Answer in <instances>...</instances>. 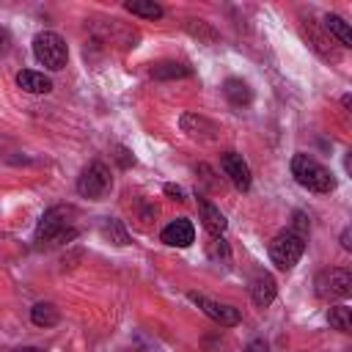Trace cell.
Here are the masks:
<instances>
[{
    "instance_id": "cell-1",
    "label": "cell",
    "mask_w": 352,
    "mask_h": 352,
    "mask_svg": "<svg viewBox=\"0 0 352 352\" xmlns=\"http://www.w3.org/2000/svg\"><path fill=\"white\" fill-rule=\"evenodd\" d=\"M74 209L72 206H52L44 212V217L36 226V242L38 245H60L66 239H74Z\"/></svg>"
},
{
    "instance_id": "cell-2",
    "label": "cell",
    "mask_w": 352,
    "mask_h": 352,
    "mask_svg": "<svg viewBox=\"0 0 352 352\" xmlns=\"http://www.w3.org/2000/svg\"><path fill=\"white\" fill-rule=\"evenodd\" d=\"M292 176L297 179V184H302L311 192H333L336 190L333 173L322 162H316L311 154H294L292 157Z\"/></svg>"
},
{
    "instance_id": "cell-3",
    "label": "cell",
    "mask_w": 352,
    "mask_h": 352,
    "mask_svg": "<svg viewBox=\"0 0 352 352\" xmlns=\"http://www.w3.org/2000/svg\"><path fill=\"white\" fill-rule=\"evenodd\" d=\"M33 55H36V60L41 66H47L52 72H60L66 66V60H69V47H66V41L58 33L41 30L33 38Z\"/></svg>"
},
{
    "instance_id": "cell-4",
    "label": "cell",
    "mask_w": 352,
    "mask_h": 352,
    "mask_svg": "<svg viewBox=\"0 0 352 352\" xmlns=\"http://www.w3.org/2000/svg\"><path fill=\"white\" fill-rule=\"evenodd\" d=\"M302 250H305V236H300L292 228L275 234L272 242H270V258H272V264L278 270H292L300 261Z\"/></svg>"
},
{
    "instance_id": "cell-5",
    "label": "cell",
    "mask_w": 352,
    "mask_h": 352,
    "mask_svg": "<svg viewBox=\"0 0 352 352\" xmlns=\"http://www.w3.org/2000/svg\"><path fill=\"white\" fill-rule=\"evenodd\" d=\"M110 187H113V176H110V168L104 162H91L77 179V192L82 198H91V201L104 198L110 192Z\"/></svg>"
},
{
    "instance_id": "cell-6",
    "label": "cell",
    "mask_w": 352,
    "mask_h": 352,
    "mask_svg": "<svg viewBox=\"0 0 352 352\" xmlns=\"http://www.w3.org/2000/svg\"><path fill=\"white\" fill-rule=\"evenodd\" d=\"M314 286H316V297H322V300H344L352 294V272L341 270V267L324 270L316 275Z\"/></svg>"
},
{
    "instance_id": "cell-7",
    "label": "cell",
    "mask_w": 352,
    "mask_h": 352,
    "mask_svg": "<svg viewBox=\"0 0 352 352\" xmlns=\"http://www.w3.org/2000/svg\"><path fill=\"white\" fill-rule=\"evenodd\" d=\"M190 300L212 319V322H217L220 327H234V324H239V311L234 308V305H226V302H214V300H209V297H204V294H190Z\"/></svg>"
},
{
    "instance_id": "cell-8",
    "label": "cell",
    "mask_w": 352,
    "mask_h": 352,
    "mask_svg": "<svg viewBox=\"0 0 352 352\" xmlns=\"http://www.w3.org/2000/svg\"><path fill=\"white\" fill-rule=\"evenodd\" d=\"M220 165H223V173L231 179V184H234L236 190H242V192L250 190L253 176H250V168H248V162L242 160V154H236V151H223V154H220Z\"/></svg>"
},
{
    "instance_id": "cell-9",
    "label": "cell",
    "mask_w": 352,
    "mask_h": 352,
    "mask_svg": "<svg viewBox=\"0 0 352 352\" xmlns=\"http://www.w3.org/2000/svg\"><path fill=\"white\" fill-rule=\"evenodd\" d=\"M192 239H195V228L187 217H176L173 223H168L162 228V242L170 248H187V245H192Z\"/></svg>"
},
{
    "instance_id": "cell-10",
    "label": "cell",
    "mask_w": 352,
    "mask_h": 352,
    "mask_svg": "<svg viewBox=\"0 0 352 352\" xmlns=\"http://www.w3.org/2000/svg\"><path fill=\"white\" fill-rule=\"evenodd\" d=\"M275 294H278L275 278H272L270 272H258V275L253 278V283H250V297H253V302H256L258 308H267V305L275 300Z\"/></svg>"
},
{
    "instance_id": "cell-11",
    "label": "cell",
    "mask_w": 352,
    "mask_h": 352,
    "mask_svg": "<svg viewBox=\"0 0 352 352\" xmlns=\"http://www.w3.org/2000/svg\"><path fill=\"white\" fill-rule=\"evenodd\" d=\"M198 209H201V220H204V228L212 234V236H220L223 231H226V217H223V212L214 206V204H209L206 198H201L198 195Z\"/></svg>"
},
{
    "instance_id": "cell-12",
    "label": "cell",
    "mask_w": 352,
    "mask_h": 352,
    "mask_svg": "<svg viewBox=\"0 0 352 352\" xmlns=\"http://www.w3.org/2000/svg\"><path fill=\"white\" fill-rule=\"evenodd\" d=\"M16 85L28 94H50L52 91V80L41 72H33V69H22L16 74Z\"/></svg>"
},
{
    "instance_id": "cell-13",
    "label": "cell",
    "mask_w": 352,
    "mask_h": 352,
    "mask_svg": "<svg viewBox=\"0 0 352 352\" xmlns=\"http://www.w3.org/2000/svg\"><path fill=\"white\" fill-rule=\"evenodd\" d=\"M223 94H226V99H228L234 107H245V104H250V99H253L250 85H248L245 80H239V77L226 80V82H223Z\"/></svg>"
},
{
    "instance_id": "cell-14",
    "label": "cell",
    "mask_w": 352,
    "mask_h": 352,
    "mask_svg": "<svg viewBox=\"0 0 352 352\" xmlns=\"http://www.w3.org/2000/svg\"><path fill=\"white\" fill-rule=\"evenodd\" d=\"M182 129H184L190 138H204V140L214 138V132H217V126H214L212 121H206V118H201V116H192V113H184V116H182Z\"/></svg>"
},
{
    "instance_id": "cell-15",
    "label": "cell",
    "mask_w": 352,
    "mask_h": 352,
    "mask_svg": "<svg viewBox=\"0 0 352 352\" xmlns=\"http://www.w3.org/2000/svg\"><path fill=\"white\" fill-rule=\"evenodd\" d=\"M324 30L338 38L341 47H352V30L338 14H324Z\"/></svg>"
},
{
    "instance_id": "cell-16",
    "label": "cell",
    "mask_w": 352,
    "mask_h": 352,
    "mask_svg": "<svg viewBox=\"0 0 352 352\" xmlns=\"http://www.w3.org/2000/svg\"><path fill=\"white\" fill-rule=\"evenodd\" d=\"M302 33H305V38L311 41V47H314V50H316V52H319V55H322L324 60H338V52H336V50L330 47L333 41H330V38H324V36H322V33H319V30H316L314 25L302 28Z\"/></svg>"
},
{
    "instance_id": "cell-17",
    "label": "cell",
    "mask_w": 352,
    "mask_h": 352,
    "mask_svg": "<svg viewBox=\"0 0 352 352\" xmlns=\"http://www.w3.org/2000/svg\"><path fill=\"white\" fill-rule=\"evenodd\" d=\"M30 319H33V324H38V327H52V324L60 322V311H58L52 302H36V305L30 308Z\"/></svg>"
},
{
    "instance_id": "cell-18",
    "label": "cell",
    "mask_w": 352,
    "mask_h": 352,
    "mask_svg": "<svg viewBox=\"0 0 352 352\" xmlns=\"http://www.w3.org/2000/svg\"><path fill=\"white\" fill-rule=\"evenodd\" d=\"M124 8L135 16H143V19H160L162 16V6L154 0H129V3H124Z\"/></svg>"
},
{
    "instance_id": "cell-19",
    "label": "cell",
    "mask_w": 352,
    "mask_h": 352,
    "mask_svg": "<svg viewBox=\"0 0 352 352\" xmlns=\"http://www.w3.org/2000/svg\"><path fill=\"white\" fill-rule=\"evenodd\" d=\"M192 69L190 66H184V63H176V60H165V63H157L154 69H151V74L157 77V80H173V77H187Z\"/></svg>"
},
{
    "instance_id": "cell-20",
    "label": "cell",
    "mask_w": 352,
    "mask_h": 352,
    "mask_svg": "<svg viewBox=\"0 0 352 352\" xmlns=\"http://www.w3.org/2000/svg\"><path fill=\"white\" fill-rule=\"evenodd\" d=\"M327 322H330V327H336L341 333H349L352 330V314H349L346 305H333L327 311Z\"/></svg>"
},
{
    "instance_id": "cell-21",
    "label": "cell",
    "mask_w": 352,
    "mask_h": 352,
    "mask_svg": "<svg viewBox=\"0 0 352 352\" xmlns=\"http://www.w3.org/2000/svg\"><path fill=\"white\" fill-rule=\"evenodd\" d=\"M102 234H104L113 245H126V242H129V236H126V231H124V226H121L118 220H104Z\"/></svg>"
},
{
    "instance_id": "cell-22",
    "label": "cell",
    "mask_w": 352,
    "mask_h": 352,
    "mask_svg": "<svg viewBox=\"0 0 352 352\" xmlns=\"http://www.w3.org/2000/svg\"><path fill=\"white\" fill-rule=\"evenodd\" d=\"M209 256H212V258H220V256L228 258V245H226L223 236H214V239L209 242Z\"/></svg>"
},
{
    "instance_id": "cell-23",
    "label": "cell",
    "mask_w": 352,
    "mask_h": 352,
    "mask_svg": "<svg viewBox=\"0 0 352 352\" xmlns=\"http://www.w3.org/2000/svg\"><path fill=\"white\" fill-rule=\"evenodd\" d=\"M165 195L173 198V201H184V190L179 184H165Z\"/></svg>"
},
{
    "instance_id": "cell-24",
    "label": "cell",
    "mask_w": 352,
    "mask_h": 352,
    "mask_svg": "<svg viewBox=\"0 0 352 352\" xmlns=\"http://www.w3.org/2000/svg\"><path fill=\"white\" fill-rule=\"evenodd\" d=\"M116 151H118V154H116V160L121 162V168H129V165L135 162V160L129 157V151H126V148H116Z\"/></svg>"
},
{
    "instance_id": "cell-25",
    "label": "cell",
    "mask_w": 352,
    "mask_h": 352,
    "mask_svg": "<svg viewBox=\"0 0 352 352\" xmlns=\"http://www.w3.org/2000/svg\"><path fill=\"white\" fill-rule=\"evenodd\" d=\"M242 352H267V344H264V341H250Z\"/></svg>"
},
{
    "instance_id": "cell-26",
    "label": "cell",
    "mask_w": 352,
    "mask_h": 352,
    "mask_svg": "<svg viewBox=\"0 0 352 352\" xmlns=\"http://www.w3.org/2000/svg\"><path fill=\"white\" fill-rule=\"evenodd\" d=\"M6 47H8V36H6V30L0 28V52H3Z\"/></svg>"
},
{
    "instance_id": "cell-27",
    "label": "cell",
    "mask_w": 352,
    "mask_h": 352,
    "mask_svg": "<svg viewBox=\"0 0 352 352\" xmlns=\"http://www.w3.org/2000/svg\"><path fill=\"white\" fill-rule=\"evenodd\" d=\"M341 245H344V248H346V250H349V248H352V242H349V231H344V234H341Z\"/></svg>"
},
{
    "instance_id": "cell-28",
    "label": "cell",
    "mask_w": 352,
    "mask_h": 352,
    "mask_svg": "<svg viewBox=\"0 0 352 352\" xmlns=\"http://www.w3.org/2000/svg\"><path fill=\"white\" fill-rule=\"evenodd\" d=\"M16 352H41V349H36V346H25V349H16Z\"/></svg>"
}]
</instances>
